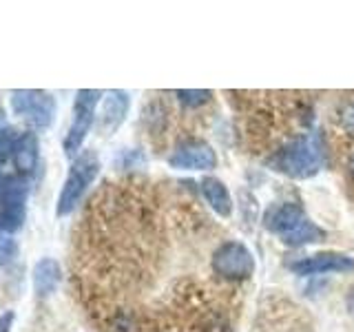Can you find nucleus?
<instances>
[{
	"label": "nucleus",
	"mask_w": 354,
	"mask_h": 332,
	"mask_svg": "<svg viewBox=\"0 0 354 332\" xmlns=\"http://www.w3.org/2000/svg\"><path fill=\"white\" fill-rule=\"evenodd\" d=\"M18 138L20 136L11 127L0 129V166L14 158V149H16Z\"/></svg>",
	"instance_id": "nucleus-14"
},
{
	"label": "nucleus",
	"mask_w": 354,
	"mask_h": 332,
	"mask_svg": "<svg viewBox=\"0 0 354 332\" xmlns=\"http://www.w3.org/2000/svg\"><path fill=\"white\" fill-rule=\"evenodd\" d=\"M0 232H3V224H0Z\"/></svg>",
	"instance_id": "nucleus-21"
},
{
	"label": "nucleus",
	"mask_w": 354,
	"mask_h": 332,
	"mask_svg": "<svg viewBox=\"0 0 354 332\" xmlns=\"http://www.w3.org/2000/svg\"><path fill=\"white\" fill-rule=\"evenodd\" d=\"M16 255H18V246H16L14 239H3V241H0V266L11 264Z\"/></svg>",
	"instance_id": "nucleus-17"
},
{
	"label": "nucleus",
	"mask_w": 354,
	"mask_h": 332,
	"mask_svg": "<svg viewBox=\"0 0 354 332\" xmlns=\"http://www.w3.org/2000/svg\"><path fill=\"white\" fill-rule=\"evenodd\" d=\"M175 95H177V100L184 104V107H202V104H206L210 98H213V91H206V89H184V91H175Z\"/></svg>",
	"instance_id": "nucleus-15"
},
{
	"label": "nucleus",
	"mask_w": 354,
	"mask_h": 332,
	"mask_svg": "<svg viewBox=\"0 0 354 332\" xmlns=\"http://www.w3.org/2000/svg\"><path fill=\"white\" fill-rule=\"evenodd\" d=\"M100 98H102V91H95V89H82V91L75 93L73 122L64 138V153L69 155V158H73V155L80 151L86 133L95 120V107L100 102Z\"/></svg>",
	"instance_id": "nucleus-5"
},
{
	"label": "nucleus",
	"mask_w": 354,
	"mask_h": 332,
	"mask_svg": "<svg viewBox=\"0 0 354 332\" xmlns=\"http://www.w3.org/2000/svg\"><path fill=\"white\" fill-rule=\"evenodd\" d=\"M5 184H7V177L0 173V195H3V191H5Z\"/></svg>",
	"instance_id": "nucleus-20"
},
{
	"label": "nucleus",
	"mask_w": 354,
	"mask_h": 332,
	"mask_svg": "<svg viewBox=\"0 0 354 332\" xmlns=\"http://www.w3.org/2000/svg\"><path fill=\"white\" fill-rule=\"evenodd\" d=\"M270 169L283 173L295 180H306V177L317 175L321 169V142L317 133H304L290 140L283 149L274 151L268 160Z\"/></svg>",
	"instance_id": "nucleus-1"
},
{
	"label": "nucleus",
	"mask_w": 354,
	"mask_h": 332,
	"mask_svg": "<svg viewBox=\"0 0 354 332\" xmlns=\"http://www.w3.org/2000/svg\"><path fill=\"white\" fill-rule=\"evenodd\" d=\"M97 173H100V160L93 151H84L82 155H77L58 197V215H69L80 204V199L84 197L86 188L93 184Z\"/></svg>",
	"instance_id": "nucleus-2"
},
{
	"label": "nucleus",
	"mask_w": 354,
	"mask_h": 332,
	"mask_svg": "<svg viewBox=\"0 0 354 332\" xmlns=\"http://www.w3.org/2000/svg\"><path fill=\"white\" fill-rule=\"evenodd\" d=\"M11 321H14V315H11V313H7V315L0 317V332H9Z\"/></svg>",
	"instance_id": "nucleus-18"
},
{
	"label": "nucleus",
	"mask_w": 354,
	"mask_h": 332,
	"mask_svg": "<svg viewBox=\"0 0 354 332\" xmlns=\"http://www.w3.org/2000/svg\"><path fill=\"white\" fill-rule=\"evenodd\" d=\"M60 264L51 257H42L36 266H33V290L38 297H49L55 293V288L60 284Z\"/></svg>",
	"instance_id": "nucleus-11"
},
{
	"label": "nucleus",
	"mask_w": 354,
	"mask_h": 332,
	"mask_svg": "<svg viewBox=\"0 0 354 332\" xmlns=\"http://www.w3.org/2000/svg\"><path fill=\"white\" fill-rule=\"evenodd\" d=\"M326 232L321 230L315 221H310L308 217L301 221V224H297L290 232H286V235L281 237V241L286 243V246H306V243H315V241H321L324 239Z\"/></svg>",
	"instance_id": "nucleus-13"
},
{
	"label": "nucleus",
	"mask_w": 354,
	"mask_h": 332,
	"mask_svg": "<svg viewBox=\"0 0 354 332\" xmlns=\"http://www.w3.org/2000/svg\"><path fill=\"white\" fill-rule=\"evenodd\" d=\"M199 186H202V195L206 197V202L210 204V208H213L219 217H230L232 199H230L226 184L221 180H217V177H204Z\"/></svg>",
	"instance_id": "nucleus-12"
},
{
	"label": "nucleus",
	"mask_w": 354,
	"mask_h": 332,
	"mask_svg": "<svg viewBox=\"0 0 354 332\" xmlns=\"http://www.w3.org/2000/svg\"><path fill=\"white\" fill-rule=\"evenodd\" d=\"M210 268H213V273L219 279L241 282V279H248L254 273V259H252V252L243 246L241 241H226L213 252Z\"/></svg>",
	"instance_id": "nucleus-4"
},
{
	"label": "nucleus",
	"mask_w": 354,
	"mask_h": 332,
	"mask_svg": "<svg viewBox=\"0 0 354 332\" xmlns=\"http://www.w3.org/2000/svg\"><path fill=\"white\" fill-rule=\"evenodd\" d=\"M131 100L124 91H109L102 100V111L97 118V129L102 136H113L129 113Z\"/></svg>",
	"instance_id": "nucleus-8"
},
{
	"label": "nucleus",
	"mask_w": 354,
	"mask_h": 332,
	"mask_svg": "<svg viewBox=\"0 0 354 332\" xmlns=\"http://www.w3.org/2000/svg\"><path fill=\"white\" fill-rule=\"evenodd\" d=\"M169 164L184 171H210L217 166V155L204 140H186L173 151Z\"/></svg>",
	"instance_id": "nucleus-6"
},
{
	"label": "nucleus",
	"mask_w": 354,
	"mask_h": 332,
	"mask_svg": "<svg viewBox=\"0 0 354 332\" xmlns=\"http://www.w3.org/2000/svg\"><path fill=\"white\" fill-rule=\"evenodd\" d=\"M339 124L341 129L354 136V100H346L339 109Z\"/></svg>",
	"instance_id": "nucleus-16"
},
{
	"label": "nucleus",
	"mask_w": 354,
	"mask_h": 332,
	"mask_svg": "<svg viewBox=\"0 0 354 332\" xmlns=\"http://www.w3.org/2000/svg\"><path fill=\"white\" fill-rule=\"evenodd\" d=\"M348 169H350V173H352V177H354V151H352L350 160H348Z\"/></svg>",
	"instance_id": "nucleus-19"
},
{
	"label": "nucleus",
	"mask_w": 354,
	"mask_h": 332,
	"mask_svg": "<svg viewBox=\"0 0 354 332\" xmlns=\"http://www.w3.org/2000/svg\"><path fill=\"white\" fill-rule=\"evenodd\" d=\"M11 111L22 122H27L31 129H47L55 113V98L47 91H14L11 93Z\"/></svg>",
	"instance_id": "nucleus-3"
},
{
	"label": "nucleus",
	"mask_w": 354,
	"mask_h": 332,
	"mask_svg": "<svg viewBox=\"0 0 354 332\" xmlns=\"http://www.w3.org/2000/svg\"><path fill=\"white\" fill-rule=\"evenodd\" d=\"M38 155H40V142H38V136L33 131H27L22 133L16 142V149H14V166L18 175L27 177L36 171L38 166Z\"/></svg>",
	"instance_id": "nucleus-10"
},
{
	"label": "nucleus",
	"mask_w": 354,
	"mask_h": 332,
	"mask_svg": "<svg viewBox=\"0 0 354 332\" xmlns=\"http://www.w3.org/2000/svg\"><path fill=\"white\" fill-rule=\"evenodd\" d=\"M297 275H326V273H352L354 259L343 252H315L308 257H299L288 266Z\"/></svg>",
	"instance_id": "nucleus-7"
},
{
	"label": "nucleus",
	"mask_w": 354,
	"mask_h": 332,
	"mask_svg": "<svg viewBox=\"0 0 354 332\" xmlns=\"http://www.w3.org/2000/svg\"><path fill=\"white\" fill-rule=\"evenodd\" d=\"M304 219H306V213L301 210V206L286 202V204L270 208L268 213H266L263 226H266V230H270V232H274V235L283 237L286 232H290L297 224H301Z\"/></svg>",
	"instance_id": "nucleus-9"
}]
</instances>
